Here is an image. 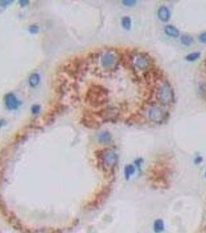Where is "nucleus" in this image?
<instances>
[{
  "label": "nucleus",
  "instance_id": "a878e982",
  "mask_svg": "<svg viewBox=\"0 0 206 233\" xmlns=\"http://www.w3.org/2000/svg\"><path fill=\"white\" fill-rule=\"evenodd\" d=\"M29 2V1H28V0H20V1H19V3H20V5L22 7L27 6Z\"/></svg>",
  "mask_w": 206,
  "mask_h": 233
},
{
  "label": "nucleus",
  "instance_id": "c85d7f7f",
  "mask_svg": "<svg viewBox=\"0 0 206 233\" xmlns=\"http://www.w3.org/2000/svg\"><path fill=\"white\" fill-rule=\"evenodd\" d=\"M5 124H6V120H4V119H1L0 120V128H2V126L5 125Z\"/></svg>",
  "mask_w": 206,
  "mask_h": 233
},
{
  "label": "nucleus",
  "instance_id": "20e7f679",
  "mask_svg": "<svg viewBox=\"0 0 206 233\" xmlns=\"http://www.w3.org/2000/svg\"><path fill=\"white\" fill-rule=\"evenodd\" d=\"M156 98L163 105H168L174 100V93L168 83H164L156 91Z\"/></svg>",
  "mask_w": 206,
  "mask_h": 233
},
{
  "label": "nucleus",
  "instance_id": "f8f14e48",
  "mask_svg": "<svg viewBox=\"0 0 206 233\" xmlns=\"http://www.w3.org/2000/svg\"><path fill=\"white\" fill-rule=\"evenodd\" d=\"M157 17L162 22H168L171 17L169 9L166 6H160L157 11Z\"/></svg>",
  "mask_w": 206,
  "mask_h": 233
},
{
  "label": "nucleus",
  "instance_id": "dca6fc26",
  "mask_svg": "<svg viewBox=\"0 0 206 233\" xmlns=\"http://www.w3.org/2000/svg\"><path fill=\"white\" fill-rule=\"evenodd\" d=\"M153 229L156 233H161L164 230V223L161 219H157L154 222Z\"/></svg>",
  "mask_w": 206,
  "mask_h": 233
},
{
  "label": "nucleus",
  "instance_id": "393cba45",
  "mask_svg": "<svg viewBox=\"0 0 206 233\" xmlns=\"http://www.w3.org/2000/svg\"><path fill=\"white\" fill-rule=\"evenodd\" d=\"M198 40L200 42L203 43V44H206V32L201 33L200 36L198 37Z\"/></svg>",
  "mask_w": 206,
  "mask_h": 233
},
{
  "label": "nucleus",
  "instance_id": "423d86ee",
  "mask_svg": "<svg viewBox=\"0 0 206 233\" xmlns=\"http://www.w3.org/2000/svg\"><path fill=\"white\" fill-rule=\"evenodd\" d=\"M103 122H116L120 116V110L115 107H107L95 113Z\"/></svg>",
  "mask_w": 206,
  "mask_h": 233
},
{
  "label": "nucleus",
  "instance_id": "0eeeda50",
  "mask_svg": "<svg viewBox=\"0 0 206 233\" xmlns=\"http://www.w3.org/2000/svg\"><path fill=\"white\" fill-rule=\"evenodd\" d=\"M153 65V59L147 53H140L135 61V66L142 71H147Z\"/></svg>",
  "mask_w": 206,
  "mask_h": 233
},
{
  "label": "nucleus",
  "instance_id": "f03ea898",
  "mask_svg": "<svg viewBox=\"0 0 206 233\" xmlns=\"http://www.w3.org/2000/svg\"><path fill=\"white\" fill-rule=\"evenodd\" d=\"M88 69V64L87 59H83L81 57H74L67 61L62 67L65 74L74 79H79L84 77Z\"/></svg>",
  "mask_w": 206,
  "mask_h": 233
},
{
  "label": "nucleus",
  "instance_id": "39448f33",
  "mask_svg": "<svg viewBox=\"0 0 206 233\" xmlns=\"http://www.w3.org/2000/svg\"><path fill=\"white\" fill-rule=\"evenodd\" d=\"M99 159L101 160V166L105 170L112 169L116 166L118 163V155L114 151L109 149H105L99 151Z\"/></svg>",
  "mask_w": 206,
  "mask_h": 233
},
{
  "label": "nucleus",
  "instance_id": "f257e3e1",
  "mask_svg": "<svg viewBox=\"0 0 206 233\" xmlns=\"http://www.w3.org/2000/svg\"><path fill=\"white\" fill-rule=\"evenodd\" d=\"M109 101V90L101 85L92 84L85 94V102L94 108L100 107Z\"/></svg>",
  "mask_w": 206,
  "mask_h": 233
},
{
  "label": "nucleus",
  "instance_id": "9b49d317",
  "mask_svg": "<svg viewBox=\"0 0 206 233\" xmlns=\"http://www.w3.org/2000/svg\"><path fill=\"white\" fill-rule=\"evenodd\" d=\"M5 105L8 110H16L19 107V101L13 93H7L5 96Z\"/></svg>",
  "mask_w": 206,
  "mask_h": 233
},
{
  "label": "nucleus",
  "instance_id": "4be33fe9",
  "mask_svg": "<svg viewBox=\"0 0 206 233\" xmlns=\"http://www.w3.org/2000/svg\"><path fill=\"white\" fill-rule=\"evenodd\" d=\"M39 30H40V28L36 24H33V25H30L29 27V31L30 33H33V34H36L39 32Z\"/></svg>",
  "mask_w": 206,
  "mask_h": 233
},
{
  "label": "nucleus",
  "instance_id": "9d476101",
  "mask_svg": "<svg viewBox=\"0 0 206 233\" xmlns=\"http://www.w3.org/2000/svg\"><path fill=\"white\" fill-rule=\"evenodd\" d=\"M133 54L132 52L126 51L124 53L121 54L120 61H121L122 64L127 69H132L134 71V66H133Z\"/></svg>",
  "mask_w": 206,
  "mask_h": 233
},
{
  "label": "nucleus",
  "instance_id": "2eb2a0df",
  "mask_svg": "<svg viewBox=\"0 0 206 233\" xmlns=\"http://www.w3.org/2000/svg\"><path fill=\"white\" fill-rule=\"evenodd\" d=\"M29 84L31 87H36L39 85L41 82V76L38 73H33L29 77Z\"/></svg>",
  "mask_w": 206,
  "mask_h": 233
},
{
  "label": "nucleus",
  "instance_id": "5701e85b",
  "mask_svg": "<svg viewBox=\"0 0 206 233\" xmlns=\"http://www.w3.org/2000/svg\"><path fill=\"white\" fill-rule=\"evenodd\" d=\"M41 110V106L38 104H35L31 107V112L33 114H38Z\"/></svg>",
  "mask_w": 206,
  "mask_h": 233
},
{
  "label": "nucleus",
  "instance_id": "f3484780",
  "mask_svg": "<svg viewBox=\"0 0 206 233\" xmlns=\"http://www.w3.org/2000/svg\"><path fill=\"white\" fill-rule=\"evenodd\" d=\"M135 172V167L131 164L126 165L124 169V175H125V178L128 180L129 179L130 176L133 175Z\"/></svg>",
  "mask_w": 206,
  "mask_h": 233
},
{
  "label": "nucleus",
  "instance_id": "b1692460",
  "mask_svg": "<svg viewBox=\"0 0 206 233\" xmlns=\"http://www.w3.org/2000/svg\"><path fill=\"white\" fill-rule=\"evenodd\" d=\"M122 2L124 6H132L136 4V1H133V0H123Z\"/></svg>",
  "mask_w": 206,
  "mask_h": 233
},
{
  "label": "nucleus",
  "instance_id": "1a4fd4ad",
  "mask_svg": "<svg viewBox=\"0 0 206 233\" xmlns=\"http://www.w3.org/2000/svg\"><path fill=\"white\" fill-rule=\"evenodd\" d=\"M168 112L164 111L160 107L151 108L149 111V117L150 120L153 123L161 124L168 118Z\"/></svg>",
  "mask_w": 206,
  "mask_h": 233
},
{
  "label": "nucleus",
  "instance_id": "a211bd4d",
  "mask_svg": "<svg viewBox=\"0 0 206 233\" xmlns=\"http://www.w3.org/2000/svg\"><path fill=\"white\" fill-rule=\"evenodd\" d=\"M180 41L183 45H185V46H191L194 42L193 37L190 35H183L181 36V38H180Z\"/></svg>",
  "mask_w": 206,
  "mask_h": 233
},
{
  "label": "nucleus",
  "instance_id": "cd10ccee",
  "mask_svg": "<svg viewBox=\"0 0 206 233\" xmlns=\"http://www.w3.org/2000/svg\"><path fill=\"white\" fill-rule=\"evenodd\" d=\"M201 161H202V157H198L195 159V163H196V164H199V163H200Z\"/></svg>",
  "mask_w": 206,
  "mask_h": 233
},
{
  "label": "nucleus",
  "instance_id": "ddd939ff",
  "mask_svg": "<svg viewBox=\"0 0 206 233\" xmlns=\"http://www.w3.org/2000/svg\"><path fill=\"white\" fill-rule=\"evenodd\" d=\"M98 141L101 144H108L112 141V135L109 132H103L98 136Z\"/></svg>",
  "mask_w": 206,
  "mask_h": 233
},
{
  "label": "nucleus",
  "instance_id": "bb28decb",
  "mask_svg": "<svg viewBox=\"0 0 206 233\" xmlns=\"http://www.w3.org/2000/svg\"><path fill=\"white\" fill-rule=\"evenodd\" d=\"M13 1H1V6H6L7 5H9L10 3H12Z\"/></svg>",
  "mask_w": 206,
  "mask_h": 233
},
{
  "label": "nucleus",
  "instance_id": "4468645a",
  "mask_svg": "<svg viewBox=\"0 0 206 233\" xmlns=\"http://www.w3.org/2000/svg\"><path fill=\"white\" fill-rule=\"evenodd\" d=\"M164 32L167 35L171 37H177L179 36V30L173 25H168L165 26Z\"/></svg>",
  "mask_w": 206,
  "mask_h": 233
},
{
  "label": "nucleus",
  "instance_id": "6ab92c4d",
  "mask_svg": "<svg viewBox=\"0 0 206 233\" xmlns=\"http://www.w3.org/2000/svg\"><path fill=\"white\" fill-rule=\"evenodd\" d=\"M0 212L2 213V215H4L5 217H6V218H7L9 215V212L7 210V207H6V203L4 202L3 199H2L1 196H0Z\"/></svg>",
  "mask_w": 206,
  "mask_h": 233
},
{
  "label": "nucleus",
  "instance_id": "c756f323",
  "mask_svg": "<svg viewBox=\"0 0 206 233\" xmlns=\"http://www.w3.org/2000/svg\"><path fill=\"white\" fill-rule=\"evenodd\" d=\"M205 177H206V172H205Z\"/></svg>",
  "mask_w": 206,
  "mask_h": 233
},
{
  "label": "nucleus",
  "instance_id": "aec40b11",
  "mask_svg": "<svg viewBox=\"0 0 206 233\" xmlns=\"http://www.w3.org/2000/svg\"><path fill=\"white\" fill-rule=\"evenodd\" d=\"M201 56L200 52H192L185 57V59L188 61H194L198 59Z\"/></svg>",
  "mask_w": 206,
  "mask_h": 233
},
{
  "label": "nucleus",
  "instance_id": "7ed1b4c3",
  "mask_svg": "<svg viewBox=\"0 0 206 233\" xmlns=\"http://www.w3.org/2000/svg\"><path fill=\"white\" fill-rule=\"evenodd\" d=\"M98 56L100 57V65L104 72H114L118 68L120 58L114 52L106 51L101 54L99 53V54L98 53Z\"/></svg>",
  "mask_w": 206,
  "mask_h": 233
},
{
  "label": "nucleus",
  "instance_id": "412c9836",
  "mask_svg": "<svg viewBox=\"0 0 206 233\" xmlns=\"http://www.w3.org/2000/svg\"><path fill=\"white\" fill-rule=\"evenodd\" d=\"M122 25L126 30H129L131 27V19L129 17H124L122 20Z\"/></svg>",
  "mask_w": 206,
  "mask_h": 233
},
{
  "label": "nucleus",
  "instance_id": "6e6552de",
  "mask_svg": "<svg viewBox=\"0 0 206 233\" xmlns=\"http://www.w3.org/2000/svg\"><path fill=\"white\" fill-rule=\"evenodd\" d=\"M98 116L96 113H86L83 115L81 119V123L85 126V128L89 129L96 130L98 129L101 126Z\"/></svg>",
  "mask_w": 206,
  "mask_h": 233
}]
</instances>
